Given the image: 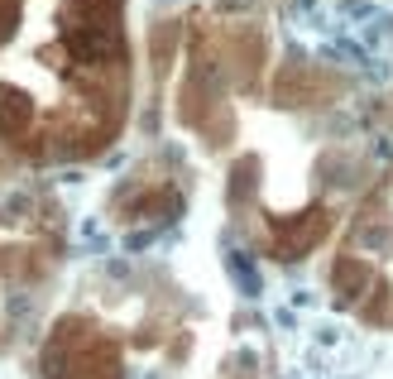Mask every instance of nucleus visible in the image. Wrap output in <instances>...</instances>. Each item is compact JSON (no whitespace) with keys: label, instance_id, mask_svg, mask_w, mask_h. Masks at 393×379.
<instances>
[{"label":"nucleus","instance_id":"1","mask_svg":"<svg viewBox=\"0 0 393 379\" xmlns=\"http://www.w3.org/2000/svg\"><path fill=\"white\" fill-rule=\"evenodd\" d=\"M34 125V101L25 91H0V139L5 144H20Z\"/></svg>","mask_w":393,"mask_h":379}]
</instances>
